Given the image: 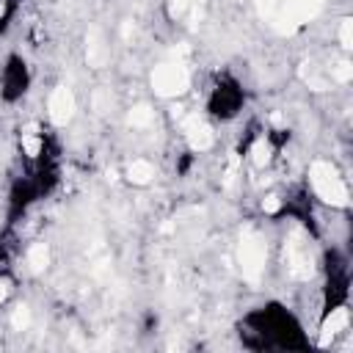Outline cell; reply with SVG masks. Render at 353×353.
I'll use <instances>...</instances> for the list:
<instances>
[{
	"label": "cell",
	"instance_id": "obj_1",
	"mask_svg": "<svg viewBox=\"0 0 353 353\" xmlns=\"http://www.w3.org/2000/svg\"><path fill=\"white\" fill-rule=\"evenodd\" d=\"M306 190L312 193V199L331 204V210H345L347 207V176L331 163V160H314L309 168V182Z\"/></svg>",
	"mask_w": 353,
	"mask_h": 353
},
{
	"label": "cell",
	"instance_id": "obj_2",
	"mask_svg": "<svg viewBox=\"0 0 353 353\" xmlns=\"http://www.w3.org/2000/svg\"><path fill=\"white\" fill-rule=\"evenodd\" d=\"M152 176H154V163H149L146 157H135L127 165V179L135 182V185H149Z\"/></svg>",
	"mask_w": 353,
	"mask_h": 353
},
{
	"label": "cell",
	"instance_id": "obj_3",
	"mask_svg": "<svg viewBox=\"0 0 353 353\" xmlns=\"http://www.w3.org/2000/svg\"><path fill=\"white\" fill-rule=\"evenodd\" d=\"M11 295H14V276L11 270H0V309L11 301Z\"/></svg>",
	"mask_w": 353,
	"mask_h": 353
}]
</instances>
